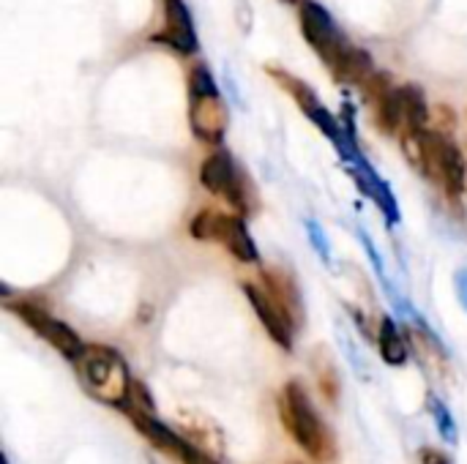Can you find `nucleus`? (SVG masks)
Segmentation results:
<instances>
[{"instance_id":"obj_1","label":"nucleus","mask_w":467,"mask_h":464,"mask_svg":"<svg viewBox=\"0 0 467 464\" xmlns=\"http://www.w3.org/2000/svg\"><path fill=\"white\" fill-rule=\"evenodd\" d=\"M279 418L287 429V435L320 464H328L337 459V440L331 429L323 424L317 410L312 407L309 394L304 391L301 383H287L282 397H279Z\"/></svg>"},{"instance_id":"obj_2","label":"nucleus","mask_w":467,"mask_h":464,"mask_svg":"<svg viewBox=\"0 0 467 464\" xmlns=\"http://www.w3.org/2000/svg\"><path fill=\"white\" fill-rule=\"evenodd\" d=\"M74 369H77L82 388L101 405H109V407L129 405L134 380H131L129 366L118 350L104 347V345H88L74 358Z\"/></svg>"},{"instance_id":"obj_3","label":"nucleus","mask_w":467,"mask_h":464,"mask_svg":"<svg viewBox=\"0 0 467 464\" xmlns=\"http://www.w3.org/2000/svg\"><path fill=\"white\" fill-rule=\"evenodd\" d=\"M268 74L293 96V101L301 107V112L323 131V137L326 139H331L334 142V148L339 150V156H342V161L348 164L350 159H356L358 153H361V148H358V139H356V126H353V115H348L345 118V123H339L337 118H334V112L320 101V96L315 93V88L312 85H306L304 79H298V77H293V74H287V71H282V68H268Z\"/></svg>"},{"instance_id":"obj_4","label":"nucleus","mask_w":467,"mask_h":464,"mask_svg":"<svg viewBox=\"0 0 467 464\" xmlns=\"http://www.w3.org/2000/svg\"><path fill=\"white\" fill-rule=\"evenodd\" d=\"M416 170L424 178L438 180L451 200H460L467 189V161L460 145L449 134L430 129L421 134V156Z\"/></svg>"},{"instance_id":"obj_5","label":"nucleus","mask_w":467,"mask_h":464,"mask_svg":"<svg viewBox=\"0 0 467 464\" xmlns=\"http://www.w3.org/2000/svg\"><path fill=\"white\" fill-rule=\"evenodd\" d=\"M189 101H192L189 118H192L194 137H200L205 142H222L227 123H230V112H227L222 90L205 63L194 66L189 74Z\"/></svg>"},{"instance_id":"obj_6","label":"nucleus","mask_w":467,"mask_h":464,"mask_svg":"<svg viewBox=\"0 0 467 464\" xmlns=\"http://www.w3.org/2000/svg\"><path fill=\"white\" fill-rule=\"evenodd\" d=\"M189 232L200 241H219L235 260L241 263H257V243L249 232V227L244 224L241 216H227V213H216V211H202L192 219Z\"/></svg>"},{"instance_id":"obj_7","label":"nucleus","mask_w":467,"mask_h":464,"mask_svg":"<svg viewBox=\"0 0 467 464\" xmlns=\"http://www.w3.org/2000/svg\"><path fill=\"white\" fill-rule=\"evenodd\" d=\"M301 33L328 66H334L350 49V41L339 30L337 19L317 0H301Z\"/></svg>"},{"instance_id":"obj_8","label":"nucleus","mask_w":467,"mask_h":464,"mask_svg":"<svg viewBox=\"0 0 467 464\" xmlns=\"http://www.w3.org/2000/svg\"><path fill=\"white\" fill-rule=\"evenodd\" d=\"M129 416H131V421L137 424L140 435L148 438V443L153 446V451H156L159 457H164L170 464H219L213 457L202 454L194 443L183 440L181 435H175L172 429H167L164 424H159V421L153 418V413L129 407Z\"/></svg>"},{"instance_id":"obj_9","label":"nucleus","mask_w":467,"mask_h":464,"mask_svg":"<svg viewBox=\"0 0 467 464\" xmlns=\"http://www.w3.org/2000/svg\"><path fill=\"white\" fill-rule=\"evenodd\" d=\"M200 183H202L211 194H216V197H222L224 202H230L235 211H241V213L249 211V197H246V191H244L241 170H238L235 159H233L227 150H216V153H211V156L202 161V167H200Z\"/></svg>"},{"instance_id":"obj_10","label":"nucleus","mask_w":467,"mask_h":464,"mask_svg":"<svg viewBox=\"0 0 467 464\" xmlns=\"http://www.w3.org/2000/svg\"><path fill=\"white\" fill-rule=\"evenodd\" d=\"M244 293H246V298H249V304H252V309H254V314H257V320L263 323V328L268 331V336L282 347V350H293V336H296V328H298V320H296V314L263 284V287H257V284H244Z\"/></svg>"},{"instance_id":"obj_11","label":"nucleus","mask_w":467,"mask_h":464,"mask_svg":"<svg viewBox=\"0 0 467 464\" xmlns=\"http://www.w3.org/2000/svg\"><path fill=\"white\" fill-rule=\"evenodd\" d=\"M14 314H19L22 317V323H27L44 342H49L63 358H68V361H74L82 350H85V345H82V339L66 325V323H60V320H55L47 309H41V306H33V304H11L8 306Z\"/></svg>"},{"instance_id":"obj_12","label":"nucleus","mask_w":467,"mask_h":464,"mask_svg":"<svg viewBox=\"0 0 467 464\" xmlns=\"http://www.w3.org/2000/svg\"><path fill=\"white\" fill-rule=\"evenodd\" d=\"M153 41L167 44L170 49L181 55H192L200 46L197 30H194V16L183 0H164V33H159Z\"/></svg>"},{"instance_id":"obj_13","label":"nucleus","mask_w":467,"mask_h":464,"mask_svg":"<svg viewBox=\"0 0 467 464\" xmlns=\"http://www.w3.org/2000/svg\"><path fill=\"white\" fill-rule=\"evenodd\" d=\"M348 170H350V175L356 178V183L361 186V191L380 208V213H383V219L389 222V224H400V219H402V213H400V205H397V197H394V191H391V186L380 178V172L364 159V153L361 156H356L350 164H348Z\"/></svg>"},{"instance_id":"obj_14","label":"nucleus","mask_w":467,"mask_h":464,"mask_svg":"<svg viewBox=\"0 0 467 464\" xmlns=\"http://www.w3.org/2000/svg\"><path fill=\"white\" fill-rule=\"evenodd\" d=\"M378 350H380V358H383L389 366H405V364H408L410 347H408V339H405V334H402V328L397 325L394 317H383V320H380Z\"/></svg>"},{"instance_id":"obj_15","label":"nucleus","mask_w":467,"mask_h":464,"mask_svg":"<svg viewBox=\"0 0 467 464\" xmlns=\"http://www.w3.org/2000/svg\"><path fill=\"white\" fill-rule=\"evenodd\" d=\"M400 107H402V134H408V131H424L427 129L430 107H427V98H424L421 88H416V85L400 88Z\"/></svg>"},{"instance_id":"obj_16","label":"nucleus","mask_w":467,"mask_h":464,"mask_svg":"<svg viewBox=\"0 0 467 464\" xmlns=\"http://www.w3.org/2000/svg\"><path fill=\"white\" fill-rule=\"evenodd\" d=\"M430 413H432V421H435V427H438V432H441L443 443L457 446V440H460L457 421H454L451 410L446 407V402H443L441 397H435V394H430Z\"/></svg>"},{"instance_id":"obj_17","label":"nucleus","mask_w":467,"mask_h":464,"mask_svg":"<svg viewBox=\"0 0 467 464\" xmlns=\"http://www.w3.org/2000/svg\"><path fill=\"white\" fill-rule=\"evenodd\" d=\"M304 230H306V238H309L315 254L331 268V265H334V252H331L328 235H326V230L320 227V222H317V219H304Z\"/></svg>"},{"instance_id":"obj_18","label":"nucleus","mask_w":467,"mask_h":464,"mask_svg":"<svg viewBox=\"0 0 467 464\" xmlns=\"http://www.w3.org/2000/svg\"><path fill=\"white\" fill-rule=\"evenodd\" d=\"M317 380H320V391H323V397L334 405V402H337V397H339V377H337V372H334L331 361H320V366H317Z\"/></svg>"},{"instance_id":"obj_19","label":"nucleus","mask_w":467,"mask_h":464,"mask_svg":"<svg viewBox=\"0 0 467 464\" xmlns=\"http://www.w3.org/2000/svg\"><path fill=\"white\" fill-rule=\"evenodd\" d=\"M339 342H342V350H345V356H348V361L353 364V369H356V375L358 377H364L367 380V364H364V358H361V353H358V347L353 345V339L339 328Z\"/></svg>"},{"instance_id":"obj_20","label":"nucleus","mask_w":467,"mask_h":464,"mask_svg":"<svg viewBox=\"0 0 467 464\" xmlns=\"http://www.w3.org/2000/svg\"><path fill=\"white\" fill-rule=\"evenodd\" d=\"M454 287H457V298H460L462 309L467 312V268H460L454 273Z\"/></svg>"},{"instance_id":"obj_21","label":"nucleus","mask_w":467,"mask_h":464,"mask_svg":"<svg viewBox=\"0 0 467 464\" xmlns=\"http://www.w3.org/2000/svg\"><path fill=\"white\" fill-rule=\"evenodd\" d=\"M421 464H451V459L435 449H421Z\"/></svg>"},{"instance_id":"obj_22","label":"nucleus","mask_w":467,"mask_h":464,"mask_svg":"<svg viewBox=\"0 0 467 464\" xmlns=\"http://www.w3.org/2000/svg\"><path fill=\"white\" fill-rule=\"evenodd\" d=\"M3 464H11V462H8V457H3Z\"/></svg>"},{"instance_id":"obj_23","label":"nucleus","mask_w":467,"mask_h":464,"mask_svg":"<svg viewBox=\"0 0 467 464\" xmlns=\"http://www.w3.org/2000/svg\"><path fill=\"white\" fill-rule=\"evenodd\" d=\"M285 3H293V0H285Z\"/></svg>"}]
</instances>
